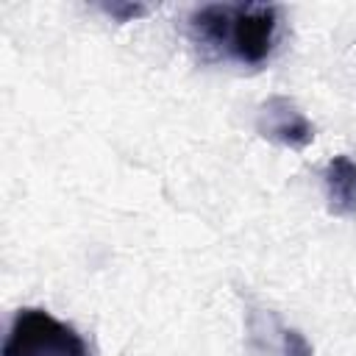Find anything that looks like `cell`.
Masks as SVG:
<instances>
[{"instance_id":"6da1fadb","label":"cell","mask_w":356,"mask_h":356,"mask_svg":"<svg viewBox=\"0 0 356 356\" xmlns=\"http://www.w3.org/2000/svg\"><path fill=\"white\" fill-rule=\"evenodd\" d=\"M189 28L197 44L228 53L239 64H261L275 44L278 8L267 3H209L192 11Z\"/></svg>"},{"instance_id":"7a4b0ae2","label":"cell","mask_w":356,"mask_h":356,"mask_svg":"<svg viewBox=\"0 0 356 356\" xmlns=\"http://www.w3.org/2000/svg\"><path fill=\"white\" fill-rule=\"evenodd\" d=\"M3 356H89V348L72 325L56 320L50 312L19 309L8 328Z\"/></svg>"},{"instance_id":"3957f363","label":"cell","mask_w":356,"mask_h":356,"mask_svg":"<svg viewBox=\"0 0 356 356\" xmlns=\"http://www.w3.org/2000/svg\"><path fill=\"white\" fill-rule=\"evenodd\" d=\"M256 131L264 139L284 145V147H292V150H303L314 139V125L295 106V100H289L284 95H273L259 106Z\"/></svg>"},{"instance_id":"277c9868","label":"cell","mask_w":356,"mask_h":356,"mask_svg":"<svg viewBox=\"0 0 356 356\" xmlns=\"http://www.w3.org/2000/svg\"><path fill=\"white\" fill-rule=\"evenodd\" d=\"M323 184L331 214H356V161L350 156H334L323 170Z\"/></svg>"},{"instance_id":"5b68a950","label":"cell","mask_w":356,"mask_h":356,"mask_svg":"<svg viewBox=\"0 0 356 356\" xmlns=\"http://www.w3.org/2000/svg\"><path fill=\"white\" fill-rule=\"evenodd\" d=\"M100 11H103V14H108V17H111V19H117V22H131V19L145 17L150 8H147V6H142V3H103V6H100Z\"/></svg>"},{"instance_id":"8992f818","label":"cell","mask_w":356,"mask_h":356,"mask_svg":"<svg viewBox=\"0 0 356 356\" xmlns=\"http://www.w3.org/2000/svg\"><path fill=\"white\" fill-rule=\"evenodd\" d=\"M281 356H312V345L300 331L286 328L281 337Z\"/></svg>"}]
</instances>
